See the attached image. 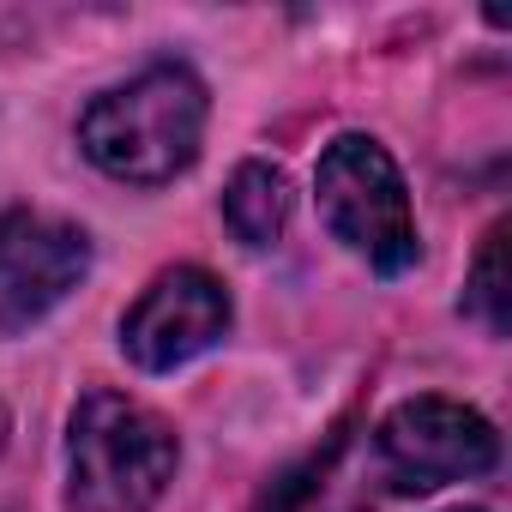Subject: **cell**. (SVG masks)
Instances as JSON below:
<instances>
[{"label":"cell","mask_w":512,"mask_h":512,"mask_svg":"<svg viewBox=\"0 0 512 512\" xmlns=\"http://www.w3.org/2000/svg\"><path fill=\"white\" fill-rule=\"evenodd\" d=\"M223 223L241 247H272L290 223V181L278 163H241L223 187Z\"/></svg>","instance_id":"cell-7"},{"label":"cell","mask_w":512,"mask_h":512,"mask_svg":"<svg viewBox=\"0 0 512 512\" xmlns=\"http://www.w3.org/2000/svg\"><path fill=\"white\" fill-rule=\"evenodd\" d=\"M338 458H344V440H332L326 452L290 464V470L266 488L260 512H356L350 494H344V482H338Z\"/></svg>","instance_id":"cell-8"},{"label":"cell","mask_w":512,"mask_h":512,"mask_svg":"<svg viewBox=\"0 0 512 512\" xmlns=\"http://www.w3.org/2000/svg\"><path fill=\"white\" fill-rule=\"evenodd\" d=\"M7 434H13V422H7V410H0V452H7Z\"/></svg>","instance_id":"cell-10"},{"label":"cell","mask_w":512,"mask_h":512,"mask_svg":"<svg viewBox=\"0 0 512 512\" xmlns=\"http://www.w3.org/2000/svg\"><path fill=\"white\" fill-rule=\"evenodd\" d=\"M500 458V434L482 410L458 398H404L374 428V464L380 482L398 494H434L446 482L488 476Z\"/></svg>","instance_id":"cell-4"},{"label":"cell","mask_w":512,"mask_h":512,"mask_svg":"<svg viewBox=\"0 0 512 512\" xmlns=\"http://www.w3.org/2000/svg\"><path fill=\"white\" fill-rule=\"evenodd\" d=\"M91 272V235L55 211L0 217V332L49 320Z\"/></svg>","instance_id":"cell-5"},{"label":"cell","mask_w":512,"mask_h":512,"mask_svg":"<svg viewBox=\"0 0 512 512\" xmlns=\"http://www.w3.org/2000/svg\"><path fill=\"white\" fill-rule=\"evenodd\" d=\"M229 332V290L205 266L163 272L121 320V350L145 374H175Z\"/></svg>","instance_id":"cell-6"},{"label":"cell","mask_w":512,"mask_h":512,"mask_svg":"<svg viewBox=\"0 0 512 512\" xmlns=\"http://www.w3.org/2000/svg\"><path fill=\"white\" fill-rule=\"evenodd\" d=\"M452 512H488V506H452Z\"/></svg>","instance_id":"cell-11"},{"label":"cell","mask_w":512,"mask_h":512,"mask_svg":"<svg viewBox=\"0 0 512 512\" xmlns=\"http://www.w3.org/2000/svg\"><path fill=\"white\" fill-rule=\"evenodd\" d=\"M175 428L121 392H85L67 422V512H151L175 482Z\"/></svg>","instance_id":"cell-2"},{"label":"cell","mask_w":512,"mask_h":512,"mask_svg":"<svg viewBox=\"0 0 512 512\" xmlns=\"http://www.w3.org/2000/svg\"><path fill=\"white\" fill-rule=\"evenodd\" d=\"M205 85L187 67H151L115 91H103L79 115V145L85 157L133 187H163L181 169H193L205 145Z\"/></svg>","instance_id":"cell-1"},{"label":"cell","mask_w":512,"mask_h":512,"mask_svg":"<svg viewBox=\"0 0 512 512\" xmlns=\"http://www.w3.org/2000/svg\"><path fill=\"white\" fill-rule=\"evenodd\" d=\"M314 193H320V217L326 229L368 260L380 278H398L416 266V211H410V187L392 163V151L368 133H338L314 169Z\"/></svg>","instance_id":"cell-3"},{"label":"cell","mask_w":512,"mask_h":512,"mask_svg":"<svg viewBox=\"0 0 512 512\" xmlns=\"http://www.w3.org/2000/svg\"><path fill=\"white\" fill-rule=\"evenodd\" d=\"M464 308L500 338L512 326V290H506V223H494L482 235V253L470 266V284H464Z\"/></svg>","instance_id":"cell-9"}]
</instances>
